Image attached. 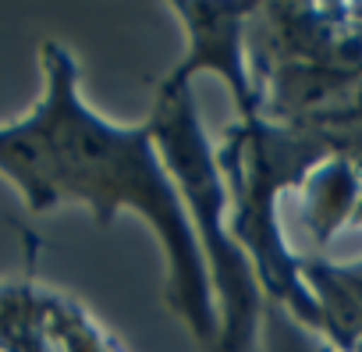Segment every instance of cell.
Here are the masks:
<instances>
[{
  "instance_id": "1",
  "label": "cell",
  "mask_w": 362,
  "mask_h": 352,
  "mask_svg": "<svg viewBox=\"0 0 362 352\" xmlns=\"http://www.w3.org/2000/svg\"><path fill=\"white\" fill-rule=\"evenodd\" d=\"M43 75L36 110L0 128V171L33 214L61 203L89 207L100 225H110L121 210L139 214L167 256V306L214 352L221 338L214 285L149 121L117 128L89 110L78 96L75 61L54 40L43 43Z\"/></svg>"
},
{
  "instance_id": "2",
  "label": "cell",
  "mask_w": 362,
  "mask_h": 352,
  "mask_svg": "<svg viewBox=\"0 0 362 352\" xmlns=\"http://www.w3.org/2000/svg\"><path fill=\"white\" fill-rule=\"evenodd\" d=\"M156 149L170 171V178L185 200L199 253L206 260V274L214 285V302L221 317V338L214 352H256L259 345V274L252 271V256L224 228V217L231 210L228 203V182L217 164V153L206 142V132L199 125L192 79L170 72L156 93V107L149 118Z\"/></svg>"
}]
</instances>
